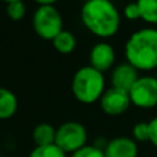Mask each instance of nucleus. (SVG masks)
Here are the masks:
<instances>
[{
  "mask_svg": "<svg viewBox=\"0 0 157 157\" xmlns=\"http://www.w3.org/2000/svg\"><path fill=\"white\" fill-rule=\"evenodd\" d=\"M83 25L101 39H108L119 32L121 17L110 0H90L83 3L80 11Z\"/></svg>",
  "mask_w": 157,
  "mask_h": 157,
  "instance_id": "f257e3e1",
  "label": "nucleus"
},
{
  "mask_svg": "<svg viewBox=\"0 0 157 157\" xmlns=\"http://www.w3.org/2000/svg\"><path fill=\"white\" fill-rule=\"evenodd\" d=\"M127 62L138 71L157 68V29L144 28L128 37L124 47Z\"/></svg>",
  "mask_w": 157,
  "mask_h": 157,
  "instance_id": "f03ea898",
  "label": "nucleus"
},
{
  "mask_svg": "<svg viewBox=\"0 0 157 157\" xmlns=\"http://www.w3.org/2000/svg\"><path fill=\"white\" fill-rule=\"evenodd\" d=\"M73 97L78 102L91 105L102 98L105 90V76L102 72L87 65L80 68L72 77L71 84Z\"/></svg>",
  "mask_w": 157,
  "mask_h": 157,
  "instance_id": "7ed1b4c3",
  "label": "nucleus"
},
{
  "mask_svg": "<svg viewBox=\"0 0 157 157\" xmlns=\"http://www.w3.org/2000/svg\"><path fill=\"white\" fill-rule=\"evenodd\" d=\"M33 29L46 40H54L63 30V18L54 6H39L33 13Z\"/></svg>",
  "mask_w": 157,
  "mask_h": 157,
  "instance_id": "20e7f679",
  "label": "nucleus"
},
{
  "mask_svg": "<svg viewBox=\"0 0 157 157\" xmlns=\"http://www.w3.org/2000/svg\"><path fill=\"white\" fill-rule=\"evenodd\" d=\"M88 134L81 123L78 121H65L57 128L55 145L62 149L66 155L77 152L78 149L87 145Z\"/></svg>",
  "mask_w": 157,
  "mask_h": 157,
  "instance_id": "39448f33",
  "label": "nucleus"
},
{
  "mask_svg": "<svg viewBox=\"0 0 157 157\" xmlns=\"http://www.w3.org/2000/svg\"><path fill=\"white\" fill-rule=\"evenodd\" d=\"M132 105L141 109H150L157 105V78L141 76L130 90Z\"/></svg>",
  "mask_w": 157,
  "mask_h": 157,
  "instance_id": "423d86ee",
  "label": "nucleus"
},
{
  "mask_svg": "<svg viewBox=\"0 0 157 157\" xmlns=\"http://www.w3.org/2000/svg\"><path fill=\"white\" fill-rule=\"evenodd\" d=\"M131 103L132 102L130 98V92L120 88H114V87L106 90L102 98L99 99L101 109L103 110V113L109 114V116L123 114L124 112H127Z\"/></svg>",
  "mask_w": 157,
  "mask_h": 157,
  "instance_id": "0eeeda50",
  "label": "nucleus"
},
{
  "mask_svg": "<svg viewBox=\"0 0 157 157\" xmlns=\"http://www.w3.org/2000/svg\"><path fill=\"white\" fill-rule=\"evenodd\" d=\"M114 61H116V52L109 43L101 41L92 46L90 51V66L103 73L113 66Z\"/></svg>",
  "mask_w": 157,
  "mask_h": 157,
  "instance_id": "6e6552de",
  "label": "nucleus"
},
{
  "mask_svg": "<svg viewBox=\"0 0 157 157\" xmlns=\"http://www.w3.org/2000/svg\"><path fill=\"white\" fill-rule=\"evenodd\" d=\"M106 157H138L136 141L128 136H116L103 147Z\"/></svg>",
  "mask_w": 157,
  "mask_h": 157,
  "instance_id": "1a4fd4ad",
  "label": "nucleus"
},
{
  "mask_svg": "<svg viewBox=\"0 0 157 157\" xmlns=\"http://www.w3.org/2000/svg\"><path fill=\"white\" fill-rule=\"evenodd\" d=\"M138 78H139L138 69L134 68L128 62H123V63H119L113 69L110 80H112V87L130 92V90L132 88V86L136 83Z\"/></svg>",
  "mask_w": 157,
  "mask_h": 157,
  "instance_id": "9d476101",
  "label": "nucleus"
},
{
  "mask_svg": "<svg viewBox=\"0 0 157 157\" xmlns=\"http://www.w3.org/2000/svg\"><path fill=\"white\" fill-rule=\"evenodd\" d=\"M18 109V98L11 90L0 87V120L11 119Z\"/></svg>",
  "mask_w": 157,
  "mask_h": 157,
  "instance_id": "9b49d317",
  "label": "nucleus"
},
{
  "mask_svg": "<svg viewBox=\"0 0 157 157\" xmlns=\"http://www.w3.org/2000/svg\"><path fill=\"white\" fill-rule=\"evenodd\" d=\"M57 128L48 123H40L33 128L32 138L36 146H48L55 144Z\"/></svg>",
  "mask_w": 157,
  "mask_h": 157,
  "instance_id": "f8f14e48",
  "label": "nucleus"
},
{
  "mask_svg": "<svg viewBox=\"0 0 157 157\" xmlns=\"http://www.w3.org/2000/svg\"><path fill=\"white\" fill-rule=\"evenodd\" d=\"M76 36L72 32L63 29L57 37L52 40V46L61 54H71L75 48H76Z\"/></svg>",
  "mask_w": 157,
  "mask_h": 157,
  "instance_id": "ddd939ff",
  "label": "nucleus"
},
{
  "mask_svg": "<svg viewBox=\"0 0 157 157\" xmlns=\"http://www.w3.org/2000/svg\"><path fill=\"white\" fill-rule=\"evenodd\" d=\"M141 18L147 24H157V0H136Z\"/></svg>",
  "mask_w": 157,
  "mask_h": 157,
  "instance_id": "4468645a",
  "label": "nucleus"
},
{
  "mask_svg": "<svg viewBox=\"0 0 157 157\" xmlns=\"http://www.w3.org/2000/svg\"><path fill=\"white\" fill-rule=\"evenodd\" d=\"M28 157H66V153L54 144L48 146H36Z\"/></svg>",
  "mask_w": 157,
  "mask_h": 157,
  "instance_id": "2eb2a0df",
  "label": "nucleus"
},
{
  "mask_svg": "<svg viewBox=\"0 0 157 157\" xmlns=\"http://www.w3.org/2000/svg\"><path fill=\"white\" fill-rule=\"evenodd\" d=\"M6 13H7L8 18L13 19V21H21L25 17V14H26V6H25L24 2L8 3L7 8H6Z\"/></svg>",
  "mask_w": 157,
  "mask_h": 157,
  "instance_id": "dca6fc26",
  "label": "nucleus"
},
{
  "mask_svg": "<svg viewBox=\"0 0 157 157\" xmlns=\"http://www.w3.org/2000/svg\"><path fill=\"white\" fill-rule=\"evenodd\" d=\"M69 157H106L103 149L97 145H86L84 147L78 149L77 152L72 153Z\"/></svg>",
  "mask_w": 157,
  "mask_h": 157,
  "instance_id": "f3484780",
  "label": "nucleus"
},
{
  "mask_svg": "<svg viewBox=\"0 0 157 157\" xmlns=\"http://www.w3.org/2000/svg\"><path fill=\"white\" fill-rule=\"evenodd\" d=\"M132 136L138 142H146L149 141V123H136L132 128Z\"/></svg>",
  "mask_w": 157,
  "mask_h": 157,
  "instance_id": "a211bd4d",
  "label": "nucleus"
},
{
  "mask_svg": "<svg viewBox=\"0 0 157 157\" xmlns=\"http://www.w3.org/2000/svg\"><path fill=\"white\" fill-rule=\"evenodd\" d=\"M124 15H125V18L130 19V21H135V19L141 18V11H139L138 3L136 2L128 3L124 7Z\"/></svg>",
  "mask_w": 157,
  "mask_h": 157,
  "instance_id": "6ab92c4d",
  "label": "nucleus"
},
{
  "mask_svg": "<svg viewBox=\"0 0 157 157\" xmlns=\"http://www.w3.org/2000/svg\"><path fill=\"white\" fill-rule=\"evenodd\" d=\"M149 132H150L149 142H152L157 147V116L149 121Z\"/></svg>",
  "mask_w": 157,
  "mask_h": 157,
  "instance_id": "aec40b11",
  "label": "nucleus"
},
{
  "mask_svg": "<svg viewBox=\"0 0 157 157\" xmlns=\"http://www.w3.org/2000/svg\"><path fill=\"white\" fill-rule=\"evenodd\" d=\"M36 3H39V6H54L58 0H35Z\"/></svg>",
  "mask_w": 157,
  "mask_h": 157,
  "instance_id": "412c9836",
  "label": "nucleus"
},
{
  "mask_svg": "<svg viewBox=\"0 0 157 157\" xmlns=\"http://www.w3.org/2000/svg\"><path fill=\"white\" fill-rule=\"evenodd\" d=\"M3 2L8 4V3H13V2H24V0H3Z\"/></svg>",
  "mask_w": 157,
  "mask_h": 157,
  "instance_id": "4be33fe9",
  "label": "nucleus"
},
{
  "mask_svg": "<svg viewBox=\"0 0 157 157\" xmlns=\"http://www.w3.org/2000/svg\"><path fill=\"white\" fill-rule=\"evenodd\" d=\"M83 2H84V3H86V2H90V0H83Z\"/></svg>",
  "mask_w": 157,
  "mask_h": 157,
  "instance_id": "5701e85b",
  "label": "nucleus"
},
{
  "mask_svg": "<svg viewBox=\"0 0 157 157\" xmlns=\"http://www.w3.org/2000/svg\"><path fill=\"white\" fill-rule=\"evenodd\" d=\"M156 78H157V76H156Z\"/></svg>",
  "mask_w": 157,
  "mask_h": 157,
  "instance_id": "b1692460",
  "label": "nucleus"
}]
</instances>
